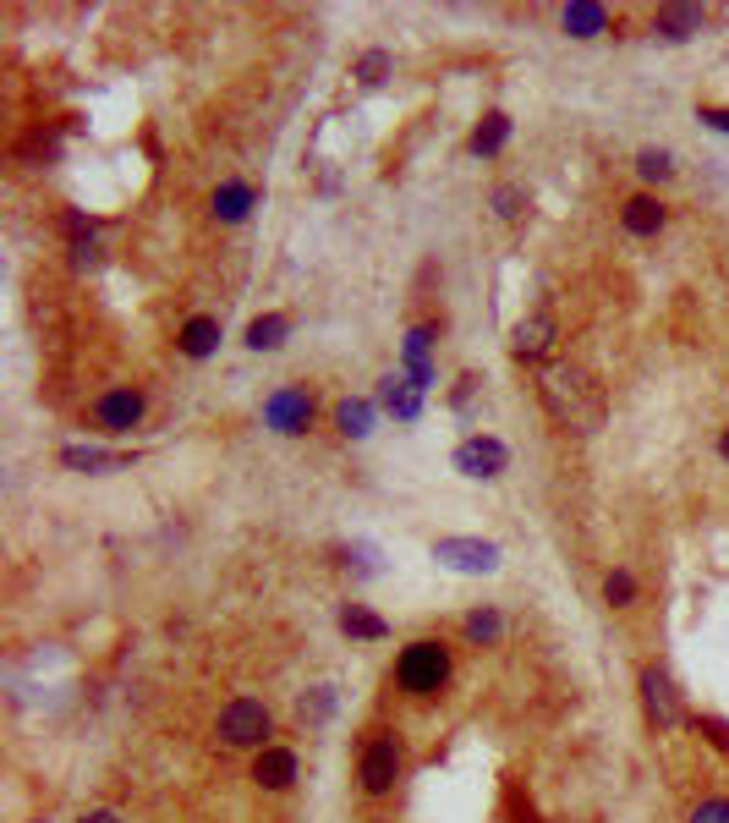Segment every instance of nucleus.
I'll return each instance as SVG.
<instances>
[{"label": "nucleus", "mask_w": 729, "mask_h": 823, "mask_svg": "<svg viewBox=\"0 0 729 823\" xmlns=\"http://www.w3.org/2000/svg\"><path fill=\"white\" fill-rule=\"evenodd\" d=\"M697 736H708L719 752H729V725L719 719V714H702V719H697Z\"/></svg>", "instance_id": "473e14b6"}, {"label": "nucleus", "mask_w": 729, "mask_h": 823, "mask_svg": "<svg viewBox=\"0 0 729 823\" xmlns=\"http://www.w3.org/2000/svg\"><path fill=\"white\" fill-rule=\"evenodd\" d=\"M444 680H450V648H444L439 637H418V643L401 648V658H395V686H401L406 697H439Z\"/></svg>", "instance_id": "f03ea898"}, {"label": "nucleus", "mask_w": 729, "mask_h": 823, "mask_svg": "<svg viewBox=\"0 0 729 823\" xmlns=\"http://www.w3.org/2000/svg\"><path fill=\"white\" fill-rule=\"evenodd\" d=\"M401 769H406V758H401V741L395 736H373L362 747V758H357V780H362L368 796H390L401 785Z\"/></svg>", "instance_id": "20e7f679"}, {"label": "nucleus", "mask_w": 729, "mask_h": 823, "mask_svg": "<svg viewBox=\"0 0 729 823\" xmlns=\"http://www.w3.org/2000/svg\"><path fill=\"white\" fill-rule=\"evenodd\" d=\"M17 160L22 165H55L61 160V133H55V127H50V133H44V127L28 133V138L17 144Z\"/></svg>", "instance_id": "b1692460"}, {"label": "nucleus", "mask_w": 729, "mask_h": 823, "mask_svg": "<svg viewBox=\"0 0 729 823\" xmlns=\"http://www.w3.org/2000/svg\"><path fill=\"white\" fill-rule=\"evenodd\" d=\"M133 456H122V451H99V445H66L61 451V467H72V473H122Z\"/></svg>", "instance_id": "2eb2a0df"}, {"label": "nucleus", "mask_w": 729, "mask_h": 823, "mask_svg": "<svg viewBox=\"0 0 729 823\" xmlns=\"http://www.w3.org/2000/svg\"><path fill=\"white\" fill-rule=\"evenodd\" d=\"M214 736L225 741V747H236V752H264V747H275L270 736H275V714H270V703H258V697H231L225 708H220V719H214Z\"/></svg>", "instance_id": "7ed1b4c3"}, {"label": "nucleus", "mask_w": 729, "mask_h": 823, "mask_svg": "<svg viewBox=\"0 0 729 823\" xmlns=\"http://www.w3.org/2000/svg\"><path fill=\"white\" fill-rule=\"evenodd\" d=\"M554 340H560V325H554V314H527V319H516L510 325V357L516 362H549V351H554Z\"/></svg>", "instance_id": "9d476101"}, {"label": "nucleus", "mask_w": 729, "mask_h": 823, "mask_svg": "<svg viewBox=\"0 0 729 823\" xmlns=\"http://www.w3.org/2000/svg\"><path fill=\"white\" fill-rule=\"evenodd\" d=\"M538 401L571 434H598L609 418V395H603L598 373H587L582 362H543L538 368Z\"/></svg>", "instance_id": "f257e3e1"}, {"label": "nucleus", "mask_w": 729, "mask_h": 823, "mask_svg": "<svg viewBox=\"0 0 729 823\" xmlns=\"http://www.w3.org/2000/svg\"><path fill=\"white\" fill-rule=\"evenodd\" d=\"M636 176L653 181V187L675 181V155H669V149H642V155H636Z\"/></svg>", "instance_id": "bb28decb"}, {"label": "nucleus", "mask_w": 729, "mask_h": 823, "mask_svg": "<svg viewBox=\"0 0 729 823\" xmlns=\"http://www.w3.org/2000/svg\"><path fill=\"white\" fill-rule=\"evenodd\" d=\"M434 560L450 566V571H461V577H494L505 566L499 544H488V538H439Z\"/></svg>", "instance_id": "0eeeda50"}, {"label": "nucleus", "mask_w": 729, "mask_h": 823, "mask_svg": "<svg viewBox=\"0 0 729 823\" xmlns=\"http://www.w3.org/2000/svg\"><path fill=\"white\" fill-rule=\"evenodd\" d=\"M455 473L461 478H477V484H488V478H499L505 467H510V451H505V440H494V434H472V440H461L455 445Z\"/></svg>", "instance_id": "6e6552de"}, {"label": "nucleus", "mask_w": 729, "mask_h": 823, "mask_svg": "<svg viewBox=\"0 0 729 823\" xmlns=\"http://www.w3.org/2000/svg\"><path fill=\"white\" fill-rule=\"evenodd\" d=\"M560 28H566L571 39H598V33H609V6L577 0V6H566V11H560Z\"/></svg>", "instance_id": "f3484780"}, {"label": "nucleus", "mask_w": 729, "mask_h": 823, "mask_svg": "<svg viewBox=\"0 0 729 823\" xmlns=\"http://www.w3.org/2000/svg\"><path fill=\"white\" fill-rule=\"evenodd\" d=\"M313 418H318V401H313L307 384H281V390L264 401V429H275V434H286V440L307 434Z\"/></svg>", "instance_id": "39448f33"}, {"label": "nucleus", "mask_w": 729, "mask_h": 823, "mask_svg": "<svg viewBox=\"0 0 729 823\" xmlns=\"http://www.w3.org/2000/svg\"><path fill=\"white\" fill-rule=\"evenodd\" d=\"M296 752L292 747H264L258 758H253V780H258V791H292L296 785Z\"/></svg>", "instance_id": "f8f14e48"}, {"label": "nucleus", "mask_w": 729, "mask_h": 823, "mask_svg": "<svg viewBox=\"0 0 729 823\" xmlns=\"http://www.w3.org/2000/svg\"><path fill=\"white\" fill-rule=\"evenodd\" d=\"M286 335H292V319H286V314H264V319L247 325V346H253V351H281Z\"/></svg>", "instance_id": "4be33fe9"}, {"label": "nucleus", "mask_w": 729, "mask_h": 823, "mask_svg": "<svg viewBox=\"0 0 729 823\" xmlns=\"http://www.w3.org/2000/svg\"><path fill=\"white\" fill-rule=\"evenodd\" d=\"M653 28H658L664 39H691V33L708 28V11H702V6H664V11L653 17Z\"/></svg>", "instance_id": "a211bd4d"}, {"label": "nucleus", "mask_w": 729, "mask_h": 823, "mask_svg": "<svg viewBox=\"0 0 729 823\" xmlns=\"http://www.w3.org/2000/svg\"><path fill=\"white\" fill-rule=\"evenodd\" d=\"M253 198H258V192H253L247 181H220V187H214V220H225V225L247 220Z\"/></svg>", "instance_id": "6ab92c4d"}, {"label": "nucleus", "mask_w": 729, "mask_h": 823, "mask_svg": "<svg viewBox=\"0 0 729 823\" xmlns=\"http://www.w3.org/2000/svg\"><path fill=\"white\" fill-rule=\"evenodd\" d=\"M390 72H395V55H390V50H362V55H357V66H351V77H357V83H368V88H379Z\"/></svg>", "instance_id": "a878e982"}, {"label": "nucleus", "mask_w": 729, "mask_h": 823, "mask_svg": "<svg viewBox=\"0 0 729 823\" xmlns=\"http://www.w3.org/2000/svg\"><path fill=\"white\" fill-rule=\"evenodd\" d=\"M335 429H340L346 440H368V434H373V401L346 395V401L335 407Z\"/></svg>", "instance_id": "412c9836"}, {"label": "nucleus", "mask_w": 729, "mask_h": 823, "mask_svg": "<svg viewBox=\"0 0 729 823\" xmlns=\"http://www.w3.org/2000/svg\"><path fill=\"white\" fill-rule=\"evenodd\" d=\"M379 407H384L395 423H418V418H423V390H418L406 373H384V379H379Z\"/></svg>", "instance_id": "9b49d317"}, {"label": "nucleus", "mask_w": 729, "mask_h": 823, "mask_svg": "<svg viewBox=\"0 0 729 823\" xmlns=\"http://www.w3.org/2000/svg\"><path fill=\"white\" fill-rule=\"evenodd\" d=\"M505 144H510V116H505V110H488V116L472 127V138H466V155H472V160H494Z\"/></svg>", "instance_id": "4468645a"}, {"label": "nucleus", "mask_w": 729, "mask_h": 823, "mask_svg": "<svg viewBox=\"0 0 729 823\" xmlns=\"http://www.w3.org/2000/svg\"><path fill=\"white\" fill-rule=\"evenodd\" d=\"M697 122H708L714 133H729V110H719V105H702V110H697Z\"/></svg>", "instance_id": "72a5a7b5"}, {"label": "nucleus", "mask_w": 729, "mask_h": 823, "mask_svg": "<svg viewBox=\"0 0 729 823\" xmlns=\"http://www.w3.org/2000/svg\"><path fill=\"white\" fill-rule=\"evenodd\" d=\"M77 823H127V819H122L116 808H94V813H83Z\"/></svg>", "instance_id": "f704fd0d"}, {"label": "nucleus", "mask_w": 729, "mask_h": 823, "mask_svg": "<svg viewBox=\"0 0 729 823\" xmlns=\"http://www.w3.org/2000/svg\"><path fill=\"white\" fill-rule=\"evenodd\" d=\"M176 346H181V357H209L214 346H220V319L214 314H192L187 325H181V335H176Z\"/></svg>", "instance_id": "dca6fc26"}, {"label": "nucleus", "mask_w": 729, "mask_h": 823, "mask_svg": "<svg viewBox=\"0 0 729 823\" xmlns=\"http://www.w3.org/2000/svg\"><path fill=\"white\" fill-rule=\"evenodd\" d=\"M603 599H609L614 610H625V604L636 599V577H631V571H609V582H603Z\"/></svg>", "instance_id": "c85d7f7f"}, {"label": "nucleus", "mask_w": 729, "mask_h": 823, "mask_svg": "<svg viewBox=\"0 0 729 823\" xmlns=\"http://www.w3.org/2000/svg\"><path fill=\"white\" fill-rule=\"evenodd\" d=\"M329 708H335V686H318V692H313V703H302V719L324 725V719H329Z\"/></svg>", "instance_id": "7c9ffc66"}, {"label": "nucleus", "mask_w": 729, "mask_h": 823, "mask_svg": "<svg viewBox=\"0 0 729 823\" xmlns=\"http://www.w3.org/2000/svg\"><path fill=\"white\" fill-rule=\"evenodd\" d=\"M461 632H466L472 648H494V643L505 637V615H499V610H472Z\"/></svg>", "instance_id": "5701e85b"}, {"label": "nucleus", "mask_w": 729, "mask_h": 823, "mask_svg": "<svg viewBox=\"0 0 729 823\" xmlns=\"http://www.w3.org/2000/svg\"><path fill=\"white\" fill-rule=\"evenodd\" d=\"M620 225H625L631 236H658V231L669 225V209H664L653 192H636V198L620 203Z\"/></svg>", "instance_id": "ddd939ff"}, {"label": "nucleus", "mask_w": 729, "mask_h": 823, "mask_svg": "<svg viewBox=\"0 0 729 823\" xmlns=\"http://www.w3.org/2000/svg\"><path fill=\"white\" fill-rule=\"evenodd\" d=\"M72 264H77V270H99V264H105V247H99L94 236H83V242H72Z\"/></svg>", "instance_id": "c756f323"}, {"label": "nucleus", "mask_w": 729, "mask_h": 823, "mask_svg": "<svg viewBox=\"0 0 729 823\" xmlns=\"http://www.w3.org/2000/svg\"><path fill=\"white\" fill-rule=\"evenodd\" d=\"M434 335H439L434 325H412V329H406V346H401V351H406V368L434 362Z\"/></svg>", "instance_id": "cd10ccee"}, {"label": "nucleus", "mask_w": 729, "mask_h": 823, "mask_svg": "<svg viewBox=\"0 0 729 823\" xmlns=\"http://www.w3.org/2000/svg\"><path fill=\"white\" fill-rule=\"evenodd\" d=\"M636 686H642V708H647V725H653V730H680V725H686L680 692H675V680H669L664 664H647Z\"/></svg>", "instance_id": "423d86ee"}, {"label": "nucleus", "mask_w": 729, "mask_h": 823, "mask_svg": "<svg viewBox=\"0 0 729 823\" xmlns=\"http://www.w3.org/2000/svg\"><path fill=\"white\" fill-rule=\"evenodd\" d=\"M340 632H346L351 643H384V637H390V626H384L368 604H346V610H340Z\"/></svg>", "instance_id": "aec40b11"}, {"label": "nucleus", "mask_w": 729, "mask_h": 823, "mask_svg": "<svg viewBox=\"0 0 729 823\" xmlns=\"http://www.w3.org/2000/svg\"><path fill=\"white\" fill-rule=\"evenodd\" d=\"M488 203H494V214H499V220H527V209H532V192H527L521 181H499Z\"/></svg>", "instance_id": "393cba45"}, {"label": "nucleus", "mask_w": 729, "mask_h": 823, "mask_svg": "<svg viewBox=\"0 0 729 823\" xmlns=\"http://www.w3.org/2000/svg\"><path fill=\"white\" fill-rule=\"evenodd\" d=\"M144 412H148L144 390L116 384V390H105V395L94 401V429H105V434H133V429L144 423Z\"/></svg>", "instance_id": "1a4fd4ad"}, {"label": "nucleus", "mask_w": 729, "mask_h": 823, "mask_svg": "<svg viewBox=\"0 0 729 823\" xmlns=\"http://www.w3.org/2000/svg\"><path fill=\"white\" fill-rule=\"evenodd\" d=\"M691 823H729V796H708L691 808Z\"/></svg>", "instance_id": "2f4dec72"}, {"label": "nucleus", "mask_w": 729, "mask_h": 823, "mask_svg": "<svg viewBox=\"0 0 729 823\" xmlns=\"http://www.w3.org/2000/svg\"><path fill=\"white\" fill-rule=\"evenodd\" d=\"M719 456H725V462H729V429H725V434H719Z\"/></svg>", "instance_id": "c9c22d12"}]
</instances>
